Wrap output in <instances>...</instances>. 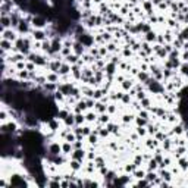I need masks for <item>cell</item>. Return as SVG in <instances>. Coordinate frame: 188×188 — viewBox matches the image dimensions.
Listing matches in <instances>:
<instances>
[{
    "instance_id": "1",
    "label": "cell",
    "mask_w": 188,
    "mask_h": 188,
    "mask_svg": "<svg viewBox=\"0 0 188 188\" xmlns=\"http://www.w3.org/2000/svg\"><path fill=\"white\" fill-rule=\"evenodd\" d=\"M30 184L24 179V176H21V175H12V178H10V182H9V187H15V188H24V187H28Z\"/></svg>"
},
{
    "instance_id": "4",
    "label": "cell",
    "mask_w": 188,
    "mask_h": 188,
    "mask_svg": "<svg viewBox=\"0 0 188 188\" xmlns=\"http://www.w3.org/2000/svg\"><path fill=\"white\" fill-rule=\"evenodd\" d=\"M78 41H81L82 44L85 46V47H90L93 46V43H94V35H90V34H80L78 35Z\"/></svg>"
},
{
    "instance_id": "21",
    "label": "cell",
    "mask_w": 188,
    "mask_h": 188,
    "mask_svg": "<svg viewBox=\"0 0 188 188\" xmlns=\"http://www.w3.org/2000/svg\"><path fill=\"white\" fill-rule=\"evenodd\" d=\"M106 128L109 129V132H112V134H116V135H119V126H118L116 123H106Z\"/></svg>"
},
{
    "instance_id": "26",
    "label": "cell",
    "mask_w": 188,
    "mask_h": 188,
    "mask_svg": "<svg viewBox=\"0 0 188 188\" xmlns=\"http://www.w3.org/2000/svg\"><path fill=\"white\" fill-rule=\"evenodd\" d=\"M72 150H74V147H72V143H69V141H66L65 144L62 146V151H63L65 154H69Z\"/></svg>"
},
{
    "instance_id": "36",
    "label": "cell",
    "mask_w": 188,
    "mask_h": 188,
    "mask_svg": "<svg viewBox=\"0 0 188 188\" xmlns=\"http://www.w3.org/2000/svg\"><path fill=\"white\" fill-rule=\"evenodd\" d=\"M140 103H141V109H150V98H143V100H140Z\"/></svg>"
},
{
    "instance_id": "16",
    "label": "cell",
    "mask_w": 188,
    "mask_h": 188,
    "mask_svg": "<svg viewBox=\"0 0 188 188\" xmlns=\"http://www.w3.org/2000/svg\"><path fill=\"white\" fill-rule=\"evenodd\" d=\"M105 72H106V75H115V72H116V65L112 63V62L106 63V66H105Z\"/></svg>"
},
{
    "instance_id": "29",
    "label": "cell",
    "mask_w": 188,
    "mask_h": 188,
    "mask_svg": "<svg viewBox=\"0 0 188 188\" xmlns=\"http://www.w3.org/2000/svg\"><path fill=\"white\" fill-rule=\"evenodd\" d=\"M84 122H85V115L75 113V123H76V125H82Z\"/></svg>"
},
{
    "instance_id": "56",
    "label": "cell",
    "mask_w": 188,
    "mask_h": 188,
    "mask_svg": "<svg viewBox=\"0 0 188 188\" xmlns=\"http://www.w3.org/2000/svg\"><path fill=\"white\" fill-rule=\"evenodd\" d=\"M129 2H131V3H137L138 0H129Z\"/></svg>"
},
{
    "instance_id": "50",
    "label": "cell",
    "mask_w": 188,
    "mask_h": 188,
    "mask_svg": "<svg viewBox=\"0 0 188 188\" xmlns=\"http://www.w3.org/2000/svg\"><path fill=\"white\" fill-rule=\"evenodd\" d=\"M106 112L109 115L115 113V112H116V106H115V105H107V110H106Z\"/></svg>"
},
{
    "instance_id": "25",
    "label": "cell",
    "mask_w": 188,
    "mask_h": 188,
    "mask_svg": "<svg viewBox=\"0 0 188 188\" xmlns=\"http://www.w3.org/2000/svg\"><path fill=\"white\" fill-rule=\"evenodd\" d=\"M178 163H179L181 171H188V160L185 157H179L178 159Z\"/></svg>"
},
{
    "instance_id": "28",
    "label": "cell",
    "mask_w": 188,
    "mask_h": 188,
    "mask_svg": "<svg viewBox=\"0 0 188 188\" xmlns=\"http://www.w3.org/2000/svg\"><path fill=\"white\" fill-rule=\"evenodd\" d=\"M137 76H138V80L141 82H146L148 78H150V75H148L147 71H141V72H138V74H137Z\"/></svg>"
},
{
    "instance_id": "6",
    "label": "cell",
    "mask_w": 188,
    "mask_h": 188,
    "mask_svg": "<svg viewBox=\"0 0 188 188\" xmlns=\"http://www.w3.org/2000/svg\"><path fill=\"white\" fill-rule=\"evenodd\" d=\"M31 34H33V38L35 41H44L47 38V33L43 31V30H38V28H35L34 31H31Z\"/></svg>"
},
{
    "instance_id": "35",
    "label": "cell",
    "mask_w": 188,
    "mask_h": 188,
    "mask_svg": "<svg viewBox=\"0 0 188 188\" xmlns=\"http://www.w3.org/2000/svg\"><path fill=\"white\" fill-rule=\"evenodd\" d=\"M49 128H50V131H56L57 128H59V121H57V119L50 121V122H49Z\"/></svg>"
},
{
    "instance_id": "5",
    "label": "cell",
    "mask_w": 188,
    "mask_h": 188,
    "mask_svg": "<svg viewBox=\"0 0 188 188\" xmlns=\"http://www.w3.org/2000/svg\"><path fill=\"white\" fill-rule=\"evenodd\" d=\"M2 38H3V40H9V41H12V43H15V41L18 40L16 33H15V31H13L12 28L3 30V31H2Z\"/></svg>"
},
{
    "instance_id": "53",
    "label": "cell",
    "mask_w": 188,
    "mask_h": 188,
    "mask_svg": "<svg viewBox=\"0 0 188 188\" xmlns=\"http://www.w3.org/2000/svg\"><path fill=\"white\" fill-rule=\"evenodd\" d=\"M6 116H8V115H6V110L3 109V110L0 112V119H2V121L5 122V121H6Z\"/></svg>"
},
{
    "instance_id": "8",
    "label": "cell",
    "mask_w": 188,
    "mask_h": 188,
    "mask_svg": "<svg viewBox=\"0 0 188 188\" xmlns=\"http://www.w3.org/2000/svg\"><path fill=\"white\" fill-rule=\"evenodd\" d=\"M106 110H107V105H105L103 101L97 100L96 105H94V112H97V113H105Z\"/></svg>"
},
{
    "instance_id": "32",
    "label": "cell",
    "mask_w": 188,
    "mask_h": 188,
    "mask_svg": "<svg viewBox=\"0 0 188 188\" xmlns=\"http://www.w3.org/2000/svg\"><path fill=\"white\" fill-rule=\"evenodd\" d=\"M94 163H96V168H97V169H100L101 166H105V159H103V157H100V156H96Z\"/></svg>"
},
{
    "instance_id": "3",
    "label": "cell",
    "mask_w": 188,
    "mask_h": 188,
    "mask_svg": "<svg viewBox=\"0 0 188 188\" xmlns=\"http://www.w3.org/2000/svg\"><path fill=\"white\" fill-rule=\"evenodd\" d=\"M30 21H27L25 18H22L21 19V22H19V25H18V33L19 34H28V33H31V28H30Z\"/></svg>"
},
{
    "instance_id": "20",
    "label": "cell",
    "mask_w": 188,
    "mask_h": 188,
    "mask_svg": "<svg viewBox=\"0 0 188 188\" xmlns=\"http://www.w3.org/2000/svg\"><path fill=\"white\" fill-rule=\"evenodd\" d=\"M159 176H160V179H163V181H169L172 179V173L169 171H165V169H162L160 171V173H159Z\"/></svg>"
},
{
    "instance_id": "31",
    "label": "cell",
    "mask_w": 188,
    "mask_h": 188,
    "mask_svg": "<svg viewBox=\"0 0 188 188\" xmlns=\"http://www.w3.org/2000/svg\"><path fill=\"white\" fill-rule=\"evenodd\" d=\"M121 84H122V88L125 91H129L132 88V81H131V80H126V78H125V80H123V82H121Z\"/></svg>"
},
{
    "instance_id": "43",
    "label": "cell",
    "mask_w": 188,
    "mask_h": 188,
    "mask_svg": "<svg viewBox=\"0 0 188 188\" xmlns=\"http://www.w3.org/2000/svg\"><path fill=\"white\" fill-rule=\"evenodd\" d=\"M68 115H69L68 110H59V112H57V119H63V121H65V118Z\"/></svg>"
},
{
    "instance_id": "22",
    "label": "cell",
    "mask_w": 188,
    "mask_h": 188,
    "mask_svg": "<svg viewBox=\"0 0 188 188\" xmlns=\"http://www.w3.org/2000/svg\"><path fill=\"white\" fill-rule=\"evenodd\" d=\"M81 163H82V162H80V160H75V159H72V160L69 162V168H71L72 171H80V169H81Z\"/></svg>"
},
{
    "instance_id": "42",
    "label": "cell",
    "mask_w": 188,
    "mask_h": 188,
    "mask_svg": "<svg viewBox=\"0 0 188 188\" xmlns=\"http://www.w3.org/2000/svg\"><path fill=\"white\" fill-rule=\"evenodd\" d=\"M171 147H172V141L166 137L163 140V150H171Z\"/></svg>"
},
{
    "instance_id": "54",
    "label": "cell",
    "mask_w": 188,
    "mask_h": 188,
    "mask_svg": "<svg viewBox=\"0 0 188 188\" xmlns=\"http://www.w3.org/2000/svg\"><path fill=\"white\" fill-rule=\"evenodd\" d=\"M138 116H141V118H146V119H148V113L146 112V110H140Z\"/></svg>"
},
{
    "instance_id": "12",
    "label": "cell",
    "mask_w": 188,
    "mask_h": 188,
    "mask_svg": "<svg viewBox=\"0 0 188 188\" xmlns=\"http://www.w3.org/2000/svg\"><path fill=\"white\" fill-rule=\"evenodd\" d=\"M60 151H62V146H59L57 143H53V144H50L49 146L50 154H60Z\"/></svg>"
},
{
    "instance_id": "24",
    "label": "cell",
    "mask_w": 188,
    "mask_h": 188,
    "mask_svg": "<svg viewBox=\"0 0 188 188\" xmlns=\"http://www.w3.org/2000/svg\"><path fill=\"white\" fill-rule=\"evenodd\" d=\"M123 169H125V172H126V173H134V172L137 171V169H138V166H137V165L134 163V162H132L131 165L128 163V165H125V168H123Z\"/></svg>"
},
{
    "instance_id": "39",
    "label": "cell",
    "mask_w": 188,
    "mask_h": 188,
    "mask_svg": "<svg viewBox=\"0 0 188 188\" xmlns=\"http://www.w3.org/2000/svg\"><path fill=\"white\" fill-rule=\"evenodd\" d=\"M169 165H171V159H169V157H163V160L159 163V168H160V169H165V168L169 166Z\"/></svg>"
},
{
    "instance_id": "52",
    "label": "cell",
    "mask_w": 188,
    "mask_h": 188,
    "mask_svg": "<svg viewBox=\"0 0 188 188\" xmlns=\"http://www.w3.org/2000/svg\"><path fill=\"white\" fill-rule=\"evenodd\" d=\"M137 134L141 137V135H146V134H147V131L144 129V126H138V128H137Z\"/></svg>"
},
{
    "instance_id": "10",
    "label": "cell",
    "mask_w": 188,
    "mask_h": 188,
    "mask_svg": "<svg viewBox=\"0 0 188 188\" xmlns=\"http://www.w3.org/2000/svg\"><path fill=\"white\" fill-rule=\"evenodd\" d=\"M57 74L60 75V76H62V75H69L71 74V65H69L68 62L62 63V66L59 68V72H57Z\"/></svg>"
},
{
    "instance_id": "46",
    "label": "cell",
    "mask_w": 188,
    "mask_h": 188,
    "mask_svg": "<svg viewBox=\"0 0 188 188\" xmlns=\"http://www.w3.org/2000/svg\"><path fill=\"white\" fill-rule=\"evenodd\" d=\"M173 134H176V135H179V134H182L184 132V126L182 125H178V126H173Z\"/></svg>"
},
{
    "instance_id": "15",
    "label": "cell",
    "mask_w": 188,
    "mask_h": 188,
    "mask_svg": "<svg viewBox=\"0 0 188 188\" xmlns=\"http://www.w3.org/2000/svg\"><path fill=\"white\" fill-rule=\"evenodd\" d=\"M146 37H144V41H147V43H156L157 40V34L154 31H148V33L144 34Z\"/></svg>"
},
{
    "instance_id": "11",
    "label": "cell",
    "mask_w": 188,
    "mask_h": 188,
    "mask_svg": "<svg viewBox=\"0 0 188 188\" xmlns=\"http://www.w3.org/2000/svg\"><path fill=\"white\" fill-rule=\"evenodd\" d=\"M185 153H187V147H185V146H176V148L173 150V156H175L176 159L182 157Z\"/></svg>"
},
{
    "instance_id": "30",
    "label": "cell",
    "mask_w": 188,
    "mask_h": 188,
    "mask_svg": "<svg viewBox=\"0 0 188 188\" xmlns=\"http://www.w3.org/2000/svg\"><path fill=\"white\" fill-rule=\"evenodd\" d=\"M157 140H151V138H148L147 141H146V146H147L150 150H156V147H157Z\"/></svg>"
},
{
    "instance_id": "17",
    "label": "cell",
    "mask_w": 188,
    "mask_h": 188,
    "mask_svg": "<svg viewBox=\"0 0 188 188\" xmlns=\"http://www.w3.org/2000/svg\"><path fill=\"white\" fill-rule=\"evenodd\" d=\"M0 46H2V51H9V50H12V41L9 40H3L2 38V43H0Z\"/></svg>"
},
{
    "instance_id": "47",
    "label": "cell",
    "mask_w": 188,
    "mask_h": 188,
    "mask_svg": "<svg viewBox=\"0 0 188 188\" xmlns=\"http://www.w3.org/2000/svg\"><path fill=\"white\" fill-rule=\"evenodd\" d=\"M143 162H144V160H143V154H137L135 157H134V163L137 165V166H140Z\"/></svg>"
},
{
    "instance_id": "19",
    "label": "cell",
    "mask_w": 188,
    "mask_h": 188,
    "mask_svg": "<svg viewBox=\"0 0 188 188\" xmlns=\"http://www.w3.org/2000/svg\"><path fill=\"white\" fill-rule=\"evenodd\" d=\"M147 163H148V166H147V172H148V171H156V169L159 168V162L156 160L154 157H151V159L148 160Z\"/></svg>"
},
{
    "instance_id": "9",
    "label": "cell",
    "mask_w": 188,
    "mask_h": 188,
    "mask_svg": "<svg viewBox=\"0 0 188 188\" xmlns=\"http://www.w3.org/2000/svg\"><path fill=\"white\" fill-rule=\"evenodd\" d=\"M84 157H85V151H84L82 148H76V150H74V153H72V159L82 162V160H84Z\"/></svg>"
},
{
    "instance_id": "27",
    "label": "cell",
    "mask_w": 188,
    "mask_h": 188,
    "mask_svg": "<svg viewBox=\"0 0 188 188\" xmlns=\"http://www.w3.org/2000/svg\"><path fill=\"white\" fill-rule=\"evenodd\" d=\"M46 76H47V81L49 82H57L60 75L57 74V72H50V74H47Z\"/></svg>"
},
{
    "instance_id": "37",
    "label": "cell",
    "mask_w": 188,
    "mask_h": 188,
    "mask_svg": "<svg viewBox=\"0 0 188 188\" xmlns=\"http://www.w3.org/2000/svg\"><path fill=\"white\" fill-rule=\"evenodd\" d=\"M146 173H147L146 171H140V169H137V171L134 172V176H135L137 179H143V178H146Z\"/></svg>"
},
{
    "instance_id": "48",
    "label": "cell",
    "mask_w": 188,
    "mask_h": 188,
    "mask_svg": "<svg viewBox=\"0 0 188 188\" xmlns=\"http://www.w3.org/2000/svg\"><path fill=\"white\" fill-rule=\"evenodd\" d=\"M81 132H82V135H90L93 131H91L90 126H81Z\"/></svg>"
},
{
    "instance_id": "23",
    "label": "cell",
    "mask_w": 188,
    "mask_h": 188,
    "mask_svg": "<svg viewBox=\"0 0 188 188\" xmlns=\"http://www.w3.org/2000/svg\"><path fill=\"white\" fill-rule=\"evenodd\" d=\"M65 125H66V126H72V125H76V123H75V115L69 113L68 116H66V118H65Z\"/></svg>"
},
{
    "instance_id": "57",
    "label": "cell",
    "mask_w": 188,
    "mask_h": 188,
    "mask_svg": "<svg viewBox=\"0 0 188 188\" xmlns=\"http://www.w3.org/2000/svg\"><path fill=\"white\" fill-rule=\"evenodd\" d=\"M93 2H96V3H101V0H93Z\"/></svg>"
},
{
    "instance_id": "40",
    "label": "cell",
    "mask_w": 188,
    "mask_h": 188,
    "mask_svg": "<svg viewBox=\"0 0 188 188\" xmlns=\"http://www.w3.org/2000/svg\"><path fill=\"white\" fill-rule=\"evenodd\" d=\"M122 121H123V123H131L132 121H134V115H123L122 116Z\"/></svg>"
},
{
    "instance_id": "7",
    "label": "cell",
    "mask_w": 188,
    "mask_h": 188,
    "mask_svg": "<svg viewBox=\"0 0 188 188\" xmlns=\"http://www.w3.org/2000/svg\"><path fill=\"white\" fill-rule=\"evenodd\" d=\"M72 50H74L75 55L82 56V55H84V51H85V46L82 44L81 41H74V44H72Z\"/></svg>"
},
{
    "instance_id": "41",
    "label": "cell",
    "mask_w": 188,
    "mask_h": 188,
    "mask_svg": "<svg viewBox=\"0 0 188 188\" xmlns=\"http://www.w3.org/2000/svg\"><path fill=\"white\" fill-rule=\"evenodd\" d=\"M121 100H122L123 105H131V101H132V100H131V96H129V93H128V94H123Z\"/></svg>"
},
{
    "instance_id": "45",
    "label": "cell",
    "mask_w": 188,
    "mask_h": 188,
    "mask_svg": "<svg viewBox=\"0 0 188 188\" xmlns=\"http://www.w3.org/2000/svg\"><path fill=\"white\" fill-rule=\"evenodd\" d=\"M157 131H159V125H148V134H156Z\"/></svg>"
},
{
    "instance_id": "51",
    "label": "cell",
    "mask_w": 188,
    "mask_h": 188,
    "mask_svg": "<svg viewBox=\"0 0 188 188\" xmlns=\"http://www.w3.org/2000/svg\"><path fill=\"white\" fill-rule=\"evenodd\" d=\"M106 47H107V50H109V51H118V50H119V49H118V47H116V46L113 44V43H109Z\"/></svg>"
},
{
    "instance_id": "44",
    "label": "cell",
    "mask_w": 188,
    "mask_h": 188,
    "mask_svg": "<svg viewBox=\"0 0 188 188\" xmlns=\"http://www.w3.org/2000/svg\"><path fill=\"white\" fill-rule=\"evenodd\" d=\"M181 74L185 75V76H188V63H181Z\"/></svg>"
},
{
    "instance_id": "34",
    "label": "cell",
    "mask_w": 188,
    "mask_h": 188,
    "mask_svg": "<svg viewBox=\"0 0 188 188\" xmlns=\"http://www.w3.org/2000/svg\"><path fill=\"white\" fill-rule=\"evenodd\" d=\"M85 121H88V122H96V121H97V115H96V112H94V113L90 112V113L85 115Z\"/></svg>"
},
{
    "instance_id": "14",
    "label": "cell",
    "mask_w": 188,
    "mask_h": 188,
    "mask_svg": "<svg viewBox=\"0 0 188 188\" xmlns=\"http://www.w3.org/2000/svg\"><path fill=\"white\" fill-rule=\"evenodd\" d=\"M80 57L81 56H78V55H75V53H71L69 56H66V62L69 63V65H76L78 62H80Z\"/></svg>"
},
{
    "instance_id": "55",
    "label": "cell",
    "mask_w": 188,
    "mask_h": 188,
    "mask_svg": "<svg viewBox=\"0 0 188 188\" xmlns=\"http://www.w3.org/2000/svg\"><path fill=\"white\" fill-rule=\"evenodd\" d=\"M182 59H184L185 62H188V50H185V53L182 55Z\"/></svg>"
},
{
    "instance_id": "33",
    "label": "cell",
    "mask_w": 188,
    "mask_h": 188,
    "mask_svg": "<svg viewBox=\"0 0 188 188\" xmlns=\"http://www.w3.org/2000/svg\"><path fill=\"white\" fill-rule=\"evenodd\" d=\"M135 122H137V125H138V126H146V125L148 123V119L138 116V118H135Z\"/></svg>"
},
{
    "instance_id": "49",
    "label": "cell",
    "mask_w": 188,
    "mask_h": 188,
    "mask_svg": "<svg viewBox=\"0 0 188 188\" xmlns=\"http://www.w3.org/2000/svg\"><path fill=\"white\" fill-rule=\"evenodd\" d=\"M72 147H74V150H76V148H82V141L81 140H75L74 143H72Z\"/></svg>"
},
{
    "instance_id": "18",
    "label": "cell",
    "mask_w": 188,
    "mask_h": 188,
    "mask_svg": "<svg viewBox=\"0 0 188 188\" xmlns=\"http://www.w3.org/2000/svg\"><path fill=\"white\" fill-rule=\"evenodd\" d=\"M143 8H144V10H147L148 15H153V3H151V0H144L143 2Z\"/></svg>"
},
{
    "instance_id": "13",
    "label": "cell",
    "mask_w": 188,
    "mask_h": 188,
    "mask_svg": "<svg viewBox=\"0 0 188 188\" xmlns=\"http://www.w3.org/2000/svg\"><path fill=\"white\" fill-rule=\"evenodd\" d=\"M109 121H110V115L107 113V112L100 113V116L97 118V122L100 123V125H106V123H109Z\"/></svg>"
},
{
    "instance_id": "2",
    "label": "cell",
    "mask_w": 188,
    "mask_h": 188,
    "mask_svg": "<svg viewBox=\"0 0 188 188\" xmlns=\"http://www.w3.org/2000/svg\"><path fill=\"white\" fill-rule=\"evenodd\" d=\"M31 25L35 27V28H38V30H43L46 25H47V21H46V18L41 16V15H37V16L33 18V21H31Z\"/></svg>"
},
{
    "instance_id": "38",
    "label": "cell",
    "mask_w": 188,
    "mask_h": 188,
    "mask_svg": "<svg viewBox=\"0 0 188 188\" xmlns=\"http://www.w3.org/2000/svg\"><path fill=\"white\" fill-rule=\"evenodd\" d=\"M88 140H90V141H88V143H90L91 146H93V144H94V146H96V144H97V140H98L97 134H94V132H91L90 135H88Z\"/></svg>"
}]
</instances>
